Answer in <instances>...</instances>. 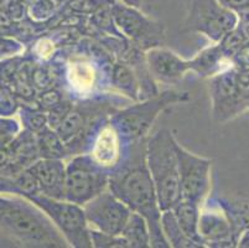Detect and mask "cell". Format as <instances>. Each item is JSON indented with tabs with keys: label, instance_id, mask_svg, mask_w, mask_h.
<instances>
[{
	"label": "cell",
	"instance_id": "6da1fadb",
	"mask_svg": "<svg viewBox=\"0 0 249 248\" xmlns=\"http://www.w3.org/2000/svg\"><path fill=\"white\" fill-rule=\"evenodd\" d=\"M108 189L133 212L140 213L145 218L150 231L151 247H171L162 231V211L146 163L145 140L133 143L128 158L109 174Z\"/></svg>",
	"mask_w": 249,
	"mask_h": 248
},
{
	"label": "cell",
	"instance_id": "7a4b0ae2",
	"mask_svg": "<svg viewBox=\"0 0 249 248\" xmlns=\"http://www.w3.org/2000/svg\"><path fill=\"white\" fill-rule=\"evenodd\" d=\"M1 241L19 247L66 248L70 243L51 218L26 197L1 196Z\"/></svg>",
	"mask_w": 249,
	"mask_h": 248
},
{
	"label": "cell",
	"instance_id": "3957f363",
	"mask_svg": "<svg viewBox=\"0 0 249 248\" xmlns=\"http://www.w3.org/2000/svg\"><path fill=\"white\" fill-rule=\"evenodd\" d=\"M175 136L161 129L146 140V163L161 211L171 210L182 200Z\"/></svg>",
	"mask_w": 249,
	"mask_h": 248
},
{
	"label": "cell",
	"instance_id": "277c9868",
	"mask_svg": "<svg viewBox=\"0 0 249 248\" xmlns=\"http://www.w3.org/2000/svg\"><path fill=\"white\" fill-rule=\"evenodd\" d=\"M190 99L187 92L164 91L156 93L142 103L134 104L112 114L110 122L121 133L123 139L132 143L144 139L158 115L169 106L183 103Z\"/></svg>",
	"mask_w": 249,
	"mask_h": 248
},
{
	"label": "cell",
	"instance_id": "5b68a950",
	"mask_svg": "<svg viewBox=\"0 0 249 248\" xmlns=\"http://www.w3.org/2000/svg\"><path fill=\"white\" fill-rule=\"evenodd\" d=\"M237 26V13L222 5L219 0H187L181 31L202 34L214 42H221Z\"/></svg>",
	"mask_w": 249,
	"mask_h": 248
},
{
	"label": "cell",
	"instance_id": "8992f818",
	"mask_svg": "<svg viewBox=\"0 0 249 248\" xmlns=\"http://www.w3.org/2000/svg\"><path fill=\"white\" fill-rule=\"evenodd\" d=\"M26 199L37 205L51 218L70 246L76 248L93 247L87 216L81 205L69 200L53 199L44 194L31 195Z\"/></svg>",
	"mask_w": 249,
	"mask_h": 248
},
{
	"label": "cell",
	"instance_id": "52a82bcc",
	"mask_svg": "<svg viewBox=\"0 0 249 248\" xmlns=\"http://www.w3.org/2000/svg\"><path fill=\"white\" fill-rule=\"evenodd\" d=\"M109 185V174L92 155H78L66 167V200L86 205Z\"/></svg>",
	"mask_w": 249,
	"mask_h": 248
},
{
	"label": "cell",
	"instance_id": "ba28073f",
	"mask_svg": "<svg viewBox=\"0 0 249 248\" xmlns=\"http://www.w3.org/2000/svg\"><path fill=\"white\" fill-rule=\"evenodd\" d=\"M110 11L115 26L140 49H154L164 41V24L142 14L139 8L121 1L113 3Z\"/></svg>",
	"mask_w": 249,
	"mask_h": 248
},
{
	"label": "cell",
	"instance_id": "9c48e42d",
	"mask_svg": "<svg viewBox=\"0 0 249 248\" xmlns=\"http://www.w3.org/2000/svg\"><path fill=\"white\" fill-rule=\"evenodd\" d=\"M180 169L181 195L182 200L200 206L211 189L212 160L187 152L178 142H175Z\"/></svg>",
	"mask_w": 249,
	"mask_h": 248
},
{
	"label": "cell",
	"instance_id": "30bf717a",
	"mask_svg": "<svg viewBox=\"0 0 249 248\" xmlns=\"http://www.w3.org/2000/svg\"><path fill=\"white\" fill-rule=\"evenodd\" d=\"M212 113L216 122L225 123L249 108L239 85V75L235 70L217 74L211 82Z\"/></svg>",
	"mask_w": 249,
	"mask_h": 248
},
{
	"label": "cell",
	"instance_id": "8fae6325",
	"mask_svg": "<svg viewBox=\"0 0 249 248\" xmlns=\"http://www.w3.org/2000/svg\"><path fill=\"white\" fill-rule=\"evenodd\" d=\"M83 209L88 222L98 231L109 235H122L133 212L110 190H104L98 196L83 205Z\"/></svg>",
	"mask_w": 249,
	"mask_h": 248
},
{
	"label": "cell",
	"instance_id": "7c38bea8",
	"mask_svg": "<svg viewBox=\"0 0 249 248\" xmlns=\"http://www.w3.org/2000/svg\"><path fill=\"white\" fill-rule=\"evenodd\" d=\"M145 58L153 78L167 85L176 83L182 79L187 71H192V60H182L180 56L166 49H150Z\"/></svg>",
	"mask_w": 249,
	"mask_h": 248
},
{
	"label": "cell",
	"instance_id": "4fadbf2b",
	"mask_svg": "<svg viewBox=\"0 0 249 248\" xmlns=\"http://www.w3.org/2000/svg\"><path fill=\"white\" fill-rule=\"evenodd\" d=\"M36 177L41 194L66 200V167L60 159L44 158L29 168Z\"/></svg>",
	"mask_w": 249,
	"mask_h": 248
},
{
	"label": "cell",
	"instance_id": "5bb4252c",
	"mask_svg": "<svg viewBox=\"0 0 249 248\" xmlns=\"http://www.w3.org/2000/svg\"><path fill=\"white\" fill-rule=\"evenodd\" d=\"M200 235L205 246L216 247H232L237 246L238 235L235 233L233 225L227 213L219 211L203 212L200 215Z\"/></svg>",
	"mask_w": 249,
	"mask_h": 248
},
{
	"label": "cell",
	"instance_id": "9a60e30c",
	"mask_svg": "<svg viewBox=\"0 0 249 248\" xmlns=\"http://www.w3.org/2000/svg\"><path fill=\"white\" fill-rule=\"evenodd\" d=\"M122 135L113 123H107L97 135L90 155L104 169H114L122 158Z\"/></svg>",
	"mask_w": 249,
	"mask_h": 248
},
{
	"label": "cell",
	"instance_id": "2e32d148",
	"mask_svg": "<svg viewBox=\"0 0 249 248\" xmlns=\"http://www.w3.org/2000/svg\"><path fill=\"white\" fill-rule=\"evenodd\" d=\"M175 213L178 222L180 224L183 233L194 241L198 247H205L202 237L200 235V206L191 201L181 200L175 208L171 209Z\"/></svg>",
	"mask_w": 249,
	"mask_h": 248
},
{
	"label": "cell",
	"instance_id": "e0dca14e",
	"mask_svg": "<svg viewBox=\"0 0 249 248\" xmlns=\"http://www.w3.org/2000/svg\"><path fill=\"white\" fill-rule=\"evenodd\" d=\"M122 236L126 240L129 247L148 248L151 247L150 231L146 220L140 213L132 212L122 231Z\"/></svg>",
	"mask_w": 249,
	"mask_h": 248
},
{
	"label": "cell",
	"instance_id": "ac0fdd59",
	"mask_svg": "<svg viewBox=\"0 0 249 248\" xmlns=\"http://www.w3.org/2000/svg\"><path fill=\"white\" fill-rule=\"evenodd\" d=\"M226 57L227 56L222 50L221 45L208 47V49L200 52L192 60V71H195L200 76L217 75V72L221 71V65Z\"/></svg>",
	"mask_w": 249,
	"mask_h": 248
},
{
	"label": "cell",
	"instance_id": "d6986e66",
	"mask_svg": "<svg viewBox=\"0 0 249 248\" xmlns=\"http://www.w3.org/2000/svg\"><path fill=\"white\" fill-rule=\"evenodd\" d=\"M161 226L164 235L166 237L167 242L171 247L176 248H190L198 247L192 240H190L181 229L180 224L178 222L175 213L173 210L162 211L161 215Z\"/></svg>",
	"mask_w": 249,
	"mask_h": 248
},
{
	"label": "cell",
	"instance_id": "ffe728a7",
	"mask_svg": "<svg viewBox=\"0 0 249 248\" xmlns=\"http://www.w3.org/2000/svg\"><path fill=\"white\" fill-rule=\"evenodd\" d=\"M113 83L118 90L125 93L126 95L137 99L139 97V82L134 72L126 65L117 63L113 68Z\"/></svg>",
	"mask_w": 249,
	"mask_h": 248
},
{
	"label": "cell",
	"instance_id": "44dd1931",
	"mask_svg": "<svg viewBox=\"0 0 249 248\" xmlns=\"http://www.w3.org/2000/svg\"><path fill=\"white\" fill-rule=\"evenodd\" d=\"M62 139L58 134L51 133V132H44L38 139V148L40 153L44 158H55L58 159L61 155L63 156V148H62Z\"/></svg>",
	"mask_w": 249,
	"mask_h": 248
},
{
	"label": "cell",
	"instance_id": "7402d4cb",
	"mask_svg": "<svg viewBox=\"0 0 249 248\" xmlns=\"http://www.w3.org/2000/svg\"><path fill=\"white\" fill-rule=\"evenodd\" d=\"M90 238L96 248H126L128 242L122 235H109L98 229H90Z\"/></svg>",
	"mask_w": 249,
	"mask_h": 248
},
{
	"label": "cell",
	"instance_id": "603a6c76",
	"mask_svg": "<svg viewBox=\"0 0 249 248\" xmlns=\"http://www.w3.org/2000/svg\"><path fill=\"white\" fill-rule=\"evenodd\" d=\"M235 58H238L244 71H249V41H247L246 44L242 46V49L237 52Z\"/></svg>",
	"mask_w": 249,
	"mask_h": 248
},
{
	"label": "cell",
	"instance_id": "cb8c5ba5",
	"mask_svg": "<svg viewBox=\"0 0 249 248\" xmlns=\"http://www.w3.org/2000/svg\"><path fill=\"white\" fill-rule=\"evenodd\" d=\"M222 5H225L226 8L232 9L235 13L242 9L249 8V0H219Z\"/></svg>",
	"mask_w": 249,
	"mask_h": 248
},
{
	"label": "cell",
	"instance_id": "d4e9b609",
	"mask_svg": "<svg viewBox=\"0 0 249 248\" xmlns=\"http://www.w3.org/2000/svg\"><path fill=\"white\" fill-rule=\"evenodd\" d=\"M128 5L135 6V8H145L148 4H151L154 0H121Z\"/></svg>",
	"mask_w": 249,
	"mask_h": 248
},
{
	"label": "cell",
	"instance_id": "484cf974",
	"mask_svg": "<svg viewBox=\"0 0 249 248\" xmlns=\"http://www.w3.org/2000/svg\"><path fill=\"white\" fill-rule=\"evenodd\" d=\"M238 247H249V229H244L238 237V242H237Z\"/></svg>",
	"mask_w": 249,
	"mask_h": 248
}]
</instances>
